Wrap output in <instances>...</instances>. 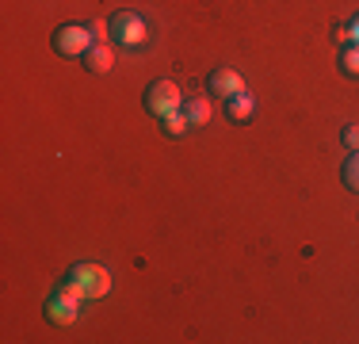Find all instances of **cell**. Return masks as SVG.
Masks as SVG:
<instances>
[{
    "mask_svg": "<svg viewBox=\"0 0 359 344\" xmlns=\"http://www.w3.org/2000/svg\"><path fill=\"white\" fill-rule=\"evenodd\" d=\"M65 283H73V287L81 291L84 298H104L107 291H111V272L104 268V264L81 260V264H73V268H69Z\"/></svg>",
    "mask_w": 359,
    "mask_h": 344,
    "instance_id": "1",
    "label": "cell"
},
{
    "mask_svg": "<svg viewBox=\"0 0 359 344\" xmlns=\"http://www.w3.org/2000/svg\"><path fill=\"white\" fill-rule=\"evenodd\" d=\"M81 306H84V295L73 283H62V287H54V295L46 298V317L54 325H69L81 317Z\"/></svg>",
    "mask_w": 359,
    "mask_h": 344,
    "instance_id": "2",
    "label": "cell"
},
{
    "mask_svg": "<svg viewBox=\"0 0 359 344\" xmlns=\"http://www.w3.org/2000/svg\"><path fill=\"white\" fill-rule=\"evenodd\" d=\"M145 34H149V27H145V20L138 12H115V20H111V39H115V46L138 50L145 42Z\"/></svg>",
    "mask_w": 359,
    "mask_h": 344,
    "instance_id": "3",
    "label": "cell"
},
{
    "mask_svg": "<svg viewBox=\"0 0 359 344\" xmlns=\"http://www.w3.org/2000/svg\"><path fill=\"white\" fill-rule=\"evenodd\" d=\"M145 111H153V115H172V111L184 107V96H180L176 81H153L149 88H145Z\"/></svg>",
    "mask_w": 359,
    "mask_h": 344,
    "instance_id": "4",
    "label": "cell"
},
{
    "mask_svg": "<svg viewBox=\"0 0 359 344\" xmlns=\"http://www.w3.org/2000/svg\"><path fill=\"white\" fill-rule=\"evenodd\" d=\"M92 46V31L88 23H65L54 31V50L65 58H84V50Z\"/></svg>",
    "mask_w": 359,
    "mask_h": 344,
    "instance_id": "5",
    "label": "cell"
},
{
    "mask_svg": "<svg viewBox=\"0 0 359 344\" xmlns=\"http://www.w3.org/2000/svg\"><path fill=\"white\" fill-rule=\"evenodd\" d=\"M210 92L222 100H229V96H237V92H245V77L229 65H218L215 73H210Z\"/></svg>",
    "mask_w": 359,
    "mask_h": 344,
    "instance_id": "6",
    "label": "cell"
},
{
    "mask_svg": "<svg viewBox=\"0 0 359 344\" xmlns=\"http://www.w3.org/2000/svg\"><path fill=\"white\" fill-rule=\"evenodd\" d=\"M111 65H115V54H111L107 42H92V46L84 50V69H88V73H107Z\"/></svg>",
    "mask_w": 359,
    "mask_h": 344,
    "instance_id": "7",
    "label": "cell"
},
{
    "mask_svg": "<svg viewBox=\"0 0 359 344\" xmlns=\"http://www.w3.org/2000/svg\"><path fill=\"white\" fill-rule=\"evenodd\" d=\"M226 115H229V123H249V119L256 115L252 92H237V96H229L226 100Z\"/></svg>",
    "mask_w": 359,
    "mask_h": 344,
    "instance_id": "8",
    "label": "cell"
},
{
    "mask_svg": "<svg viewBox=\"0 0 359 344\" xmlns=\"http://www.w3.org/2000/svg\"><path fill=\"white\" fill-rule=\"evenodd\" d=\"M187 115V123L191 126H207L210 123V115H215V107H210V100L207 96H191V100H184V107H180Z\"/></svg>",
    "mask_w": 359,
    "mask_h": 344,
    "instance_id": "9",
    "label": "cell"
},
{
    "mask_svg": "<svg viewBox=\"0 0 359 344\" xmlns=\"http://www.w3.org/2000/svg\"><path fill=\"white\" fill-rule=\"evenodd\" d=\"M340 176H344V187H348V192H359V150H352V157L344 161Z\"/></svg>",
    "mask_w": 359,
    "mask_h": 344,
    "instance_id": "10",
    "label": "cell"
},
{
    "mask_svg": "<svg viewBox=\"0 0 359 344\" xmlns=\"http://www.w3.org/2000/svg\"><path fill=\"white\" fill-rule=\"evenodd\" d=\"M340 69H344L348 77H359V46L355 42H344V50H340Z\"/></svg>",
    "mask_w": 359,
    "mask_h": 344,
    "instance_id": "11",
    "label": "cell"
},
{
    "mask_svg": "<svg viewBox=\"0 0 359 344\" xmlns=\"http://www.w3.org/2000/svg\"><path fill=\"white\" fill-rule=\"evenodd\" d=\"M187 131H191V123H187L184 111H172V115H165V134H168V138H180V134H187Z\"/></svg>",
    "mask_w": 359,
    "mask_h": 344,
    "instance_id": "12",
    "label": "cell"
},
{
    "mask_svg": "<svg viewBox=\"0 0 359 344\" xmlns=\"http://www.w3.org/2000/svg\"><path fill=\"white\" fill-rule=\"evenodd\" d=\"M88 31H92V42H107L111 39V23H104V20H92Z\"/></svg>",
    "mask_w": 359,
    "mask_h": 344,
    "instance_id": "13",
    "label": "cell"
},
{
    "mask_svg": "<svg viewBox=\"0 0 359 344\" xmlns=\"http://www.w3.org/2000/svg\"><path fill=\"white\" fill-rule=\"evenodd\" d=\"M340 142H344L348 150H359V123H348L344 134H340Z\"/></svg>",
    "mask_w": 359,
    "mask_h": 344,
    "instance_id": "14",
    "label": "cell"
},
{
    "mask_svg": "<svg viewBox=\"0 0 359 344\" xmlns=\"http://www.w3.org/2000/svg\"><path fill=\"white\" fill-rule=\"evenodd\" d=\"M340 39H344V42H355V46H359V12L348 20V27L340 31Z\"/></svg>",
    "mask_w": 359,
    "mask_h": 344,
    "instance_id": "15",
    "label": "cell"
}]
</instances>
